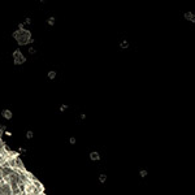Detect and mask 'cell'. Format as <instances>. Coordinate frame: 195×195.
Returning <instances> with one entry per match:
<instances>
[{
  "mask_svg": "<svg viewBox=\"0 0 195 195\" xmlns=\"http://www.w3.org/2000/svg\"><path fill=\"white\" fill-rule=\"evenodd\" d=\"M12 37L16 39L20 46H26V44H30L34 42V39L31 38V33L27 30V29H24V30H16Z\"/></svg>",
  "mask_w": 195,
  "mask_h": 195,
  "instance_id": "1",
  "label": "cell"
},
{
  "mask_svg": "<svg viewBox=\"0 0 195 195\" xmlns=\"http://www.w3.org/2000/svg\"><path fill=\"white\" fill-rule=\"evenodd\" d=\"M13 63L16 65H21V64L26 63V57L24 56V53H22L20 50H16L13 52Z\"/></svg>",
  "mask_w": 195,
  "mask_h": 195,
  "instance_id": "2",
  "label": "cell"
},
{
  "mask_svg": "<svg viewBox=\"0 0 195 195\" xmlns=\"http://www.w3.org/2000/svg\"><path fill=\"white\" fill-rule=\"evenodd\" d=\"M31 182H33V185L35 186V189H37L39 193H44V186L42 185V182H40L39 180H37V178H35V180L31 181Z\"/></svg>",
  "mask_w": 195,
  "mask_h": 195,
  "instance_id": "3",
  "label": "cell"
},
{
  "mask_svg": "<svg viewBox=\"0 0 195 195\" xmlns=\"http://www.w3.org/2000/svg\"><path fill=\"white\" fill-rule=\"evenodd\" d=\"M1 116L4 117L5 120H11L12 117H13V112L11 109H3L1 111Z\"/></svg>",
  "mask_w": 195,
  "mask_h": 195,
  "instance_id": "4",
  "label": "cell"
},
{
  "mask_svg": "<svg viewBox=\"0 0 195 195\" xmlns=\"http://www.w3.org/2000/svg\"><path fill=\"white\" fill-rule=\"evenodd\" d=\"M90 160L91 161H99V160H100V153H99L98 151L90 152Z\"/></svg>",
  "mask_w": 195,
  "mask_h": 195,
  "instance_id": "5",
  "label": "cell"
},
{
  "mask_svg": "<svg viewBox=\"0 0 195 195\" xmlns=\"http://www.w3.org/2000/svg\"><path fill=\"white\" fill-rule=\"evenodd\" d=\"M183 17L186 18L187 21H190V22H195V14L193 13V12H185Z\"/></svg>",
  "mask_w": 195,
  "mask_h": 195,
  "instance_id": "6",
  "label": "cell"
},
{
  "mask_svg": "<svg viewBox=\"0 0 195 195\" xmlns=\"http://www.w3.org/2000/svg\"><path fill=\"white\" fill-rule=\"evenodd\" d=\"M120 47H121V50H127L130 47V44H129V42H127L126 39H124V40H121Z\"/></svg>",
  "mask_w": 195,
  "mask_h": 195,
  "instance_id": "7",
  "label": "cell"
},
{
  "mask_svg": "<svg viewBox=\"0 0 195 195\" xmlns=\"http://www.w3.org/2000/svg\"><path fill=\"white\" fill-rule=\"evenodd\" d=\"M56 70H50V72H48V74H47V77H48V79H50V81H53V79H55L56 78Z\"/></svg>",
  "mask_w": 195,
  "mask_h": 195,
  "instance_id": "8",
  "label": "cell"
},
{
  "mask_svg": "<svg viewBox=\"0 0 195 195\" xmlns=\"http://www.w3.org/2000/svg\"><path fill=\"white\" fill-rule=\"evenodd\" d=\"M105 181H107V174L101 173L99 176V182H100V183H105Z\"/></svg>",
  "mask_w": 195,
  "mask_h": 195,
  "instance_id": "9",
  "label": "cell"
},
{
  "mask_svg": "<svg viewBox=\"0 0 195 195\" xmlns=\"http://www.w3.org/2000/svg\"><path fill=\"white\" fill-rule=\"evenodd\" d=\"M7 130H8V129H7V126H5V125H0V137L4 135Z\"/></svg>",
  "mask_w": 195,
  "mask_h": 195,
  "instance_id": "10",
  "label": "cell"
},
{
  "mask_svg": "<svg viewBox=\"0 0 195 195\" xmlns=\"http://www.w3.org/2000/svg\"><path fill=\"white\" fill-rule=\"evenodd\" d=\"M33 137H34V133L31 132V130H27L26 132V139L30 140V139H33Z\"/></svg>",
  "mask_w": 195,
  "mask_h": 195,
  "instance_id": "11",
  "label": "cell"
},
{
  "mask_svg": "<svg viewBox=\"0 0 195 195\" xmlns=\"http://www.w3.org/2000/svg\"><path fill=\"white\" fill-rule=\"evenodd\" d=\"M47 24H48V26H53L55 25V17H50L47 20Z\"/></svg>",
  "mask_w": 195,
  "mask_h": 195,
  "instance_id": "12",
  "label": "cell"
},
{
  "mask_svg": "<svg viewBox=\"0 0 195 195\" xmlns=\"http://www.w3.org/2000/svg\"><path fill=\"white\" fill-rule=\"evenodd\" d=\"M147 174H148V172H147V170H146V169H142V170H140V172H139V176H140V177H142V178H145V177H147Z\"/></svg>",
  "mask_w": 195,
  "mask_h": 195,
  "instance_id": "13",
  "label": "cell"
},
{
  "mask_svg": "<svg viewBox=\"0 0 195 195\" xmlns=\"http://www.w3.org/2000/svg\"><path fill=\"white\" fill-rule=\"evenodd\" d=\"M29 53H30V55H35V53H37V50H35L34 47H29Z\"/></svg>",
  "mask_w": 195,
  "mask_h": 195,
  "instance_id": "14",
  "label": "cell"
},
{
  "mask_svg": "<svg viewBox=\"0 0 195 195\" xmlns=\"http://www.w3.org/2000/svg\"><path fill=\"white\" fill-rule=\"evenodd\" d=\"M75 142H77V139L74 138V137H70V138H69V143H70V145H75Z\"/></svg>",
  "mask_w": 195,
  "mask_h": 195,
  "instance_id": "15",
  "label": "cell"
},
{
  "mask_svg": "<svg viewBox=\"0 0 195 195\" xmlns=\"http://www.w3.org/2000/svg\"><path fill=\"white\" fill-rule=\"evenodd\" d=\"M66 109H68V105H66V104H63V105H60V111H61V112L66 111Z\"/></svg>",
  "mask_w": 195,
  "mask_h": 195,
  "instance_id": "16",
  "label": "cell"
},
{
  "mask_svg": "<svg viewBox=\"0 0 195 195\" xmlns=\"http://www.w3.org/2000/svg\"><path fill=\"white\" fill-rule=\"evenodd\" d=\"M17 27H18V30H24V29H25V24H22V22H20V24L17 25Z\"/></svg>",
  "mask_w": 195,
  "mask_h": 195,
  "instance_id": "17",
  "label": "cell"
},
{
  "mask_svg": "<svg viewBox=\"0 0 195 195\" xmlns=\"http://www.w3.org/2000/svg\"><path fill=\"white\" fill-rule=\"evenodd\" d=\"M18 152H20V153H26V152H27V150L25 148V147H20V150H18Z\"/></svg>",
  "mask_w": 195,
  "mask_h": 195,
  "instance_id": "18",
  "label": "cell"
},
{
  "mask_svg": "<svg viewBox=\"0 0 195 195\" xmlns=\"http://www.w3.org/2000/svg\"><path fill=\"white\" fill-rule=\"evenodd\" d=\"M25 25H31V18H30V17H26V18H25Z\"/></svg>",
  "mask_w": 195,
  "mask_h": 195,
  "instance_id": "19",
  "label": "cell"
},
{
  "mask_svg": "<svg viewBox=\"0 0 195 195\" xmlns=\"http://www.w3.org/2000/svg\"><path fill=\"white\" fill-rule=\"evenodd\" d=\"M3 147H5V142H3L1 137H0V148H3Z\"/></svg>",
  "mask_w": 195,
  "mask_h": 195,
  "instance_id": "20",
  "label": "cell"
},
{
  "mask_svg": "<svg viewBox=\"0 0 195 195\" xmlns=\"http://www.w3.org/2000/svg\"><path fill=\"white\" fill-rule=\"evenodd\" d=\"M5 135H8V137H11L12 135V133L9 132V130H7V132H5Z\"/></svg>",
  "mask_w": 195,
  "mask_h": 195,
  "instance_id": "21",
  "label": "cell"
},
{
  "mask_svg": "<svg viewBox=\"0 0 195 195\" xmlns=\"http://www.w3.org/2000/svg\"><path fill=\"white\" fill-rule=\"evenodd\" d=\"M81 120H86V114H85V113L81 114Z\"/></svg>",
  "mask_w": 195,
  "mask_h": 195,
  "instance_id": "22",
  "label": "cell"
},
{
  "mask_svg": "<svg viewBox=\"0 0 195 195\" xmlns=\"http://www.w3.org/2000/svg\"><path fill=\"white\" fill-rule=\"evenodd\" d=\"M39 195H46V194H44V193H40V194H39Z\"/></svg>",
  "mask_w": 195,
  "mask_h": 195,
  "instance_id": "23",
  "label": "cell"
}]
</instances>
